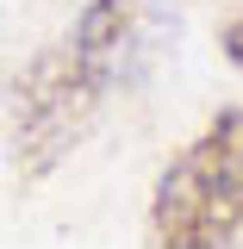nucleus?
I'll list each match as a JSON object with an SVG mask.
<instances>
[{
	"mask_svg": "<svg viewBox=\"0 0 243 249\" xmlns=\"http://www.w3.org/2000/svg\"><path fill=\"white\" fill-rule=\"evenodd\" d=\"M100 106V88L88 81V69L75 62V50H50L37 56L13 81V168L19 175H44L62 150H75L88 112Z\"/></svg>",
	"mask_w": 243,
	"mask_h": 249,
	"instance_id": "nucleus-2",
	"label": "nucleus"
},
{
	"mask_svg": "<svg viewBox=\"0 0 243 249\" xmlns=\"http://www.w3.org/2000/svg\"><path fill=\"white\" fill-rule=\"evenodd\" d=\"M150 249H243V106L218 112L162 175H156Z\"/></svg>",
	"mask_w": 243,
	"mask_h": 249,
	"instance_id": "nucleus-1",
	"label": "nucleus"
},
{
	"mask_svg": "<svg viewBox=\"0 0 243 249\" xmlns=\"http://www.w3.org/2000/svg\"><path fill=\"white\" fill-rule=\"evenodd\" d=\"M224 56H231V62H237V69H243V19H237V25H231V31H224Z\"/></svg>",
	"mask_w": 243,
	"mask_h": 249,
	"instance_id": "nucleus-4",
	"label": "nucleus"
},
{
	"mask_svg": "<svg viewBox=\"0 0 243 249\" xmlns=\"http://www.w3.org/2000/svg\"><path fill=\"white\" fill-rule=\"evenodd\" d=\"M175 25L181 19H175L168 0H93L75 25V37H69V50L88 69V81L106 93V88L144 81L150 62L168 50Z\"/></svg>",
	"mask_w": 243,
	"mask_h": 249,
	"instance_id": "nucleus-3",
	"label": "nucleus"
}]
</instances>
